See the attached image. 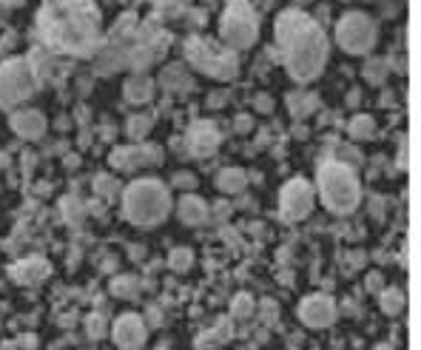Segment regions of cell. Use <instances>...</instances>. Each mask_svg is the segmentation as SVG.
<instances>
[{
    "label": "cell",
    "mask_w": 421,
    "mask_h": 350,
    "mask_svg": "<svg viewBox=\"0 0 421 350\" xmlns=\"http://www.w3.org/2000/svg\"><path fill=\"white\" fill-rule=\"evenodd\" d=\"M37 32L63 54H91L100 40V14L91 0H43Z\"/></svg>",
    "instance_id": "1"
},
{
    "label": "cell",
    "mask_w": 421,
    "mask_h": 350,
    "mask_svg": "<svg viewBox=\"0 0 421 350\" xmlns=\"http://www.w3.org/2000/svg\"><path fill=\"white\" fill-rule=\"evenodd\" d=\"M276 43L282 49L285 66L296 83L316 80L328 63V37L313 17L296 9L282 12L276 21Z\"/></svg>",
    "instance_id": "2"
},
{
    "label": "cell",
    "mask_w": 421,
    "mask_h": 350,
    "mask_svg": "<svg viewBox=\"0 0 421 350\" xmlns=\"http://www.w3.org/2000/svg\"><path fill=\"white\" fill-rule=\"evenodd\" d=\"M168 211L171 197L160 180H137L123 191V213L134 225H160Z\"/></svg>",
    "instance_id": "3"
},
{
    "label": "cell",
    "mask_w": 421,
    "mask_h": 350,
    "mask_svg": "<svg viewBox=\"0 0 421 350\" xmlns=\"http://www.w3.org/2000/svg\"><path fill=\"white\" fill-rule=\"evenodd\" d=\"M319 194H322V202L333 213H339V217L356 211V205L361 202L359 177L344 163H328L319 168Z\"/></svg>",
    "instance_id": "4"
},
{
    "label": "cell",
    "mask_w": 421,
    "mask_h": 350,
    "mask_svg": "<svg viewBox=\"0 0 421 350\" xmlns=\"http://www.w3.org/2000/svg\"><path fill=\"white\" fill-rule=\"evenodd\" d=\"M185 54H188L191 66L208 77H217V80H231V77H237L239 60H237V51L228 46L205 40V37H191L185 46Z\"/></svg>",
    "instance_id": "5"
},
{
    "label": "cell",
    "mask_w": 421,
    "mask_h": 350,
    "mask_svg": "<svg viewBox=\"0 0 421 350\" xmlns=\"http://www.w3.org/2000/svg\"><path fill=\"white\" fill-rule=\"evenodd\" d=\"M256 34H259V26H256V14L254 9L245 3V0H231L222 14V40L228 49L234 51H245L256 43Z\"/></svg>",
    "instance_id": "6"
},
{
    "label": "cell",
    "mask_w": 421,
    "mask_h": 350,
    "mask_svg": "<svg viewBox=\"0 0 421 350\" xmlns=\"http://www.w3.org/2000/svg\"><path fill=\"white\" fill-rule=\"evenodd\" d=\"M34 89H37V74L29 60L14 57V60H6L0 66V108L29 100Z\"/></svg>",
    "instance_id": "7"
},
{
    "label": "cell",
    "mask_w": 421,
    "mask_h": 350,
    "mask_svg": "<svg viewBox=\"0 0 421 350\" xmlns=\"http://www.w3.org/2000/svg\"><path fill=\"white\" fill-rule=\"evenodd\" d=\"M336 40L348 54H368L376 43V23L361 12H348L336 26Z\"/></svg>",
    "instance_id": "8"
},
{
    "label": "cell",
    "mask_w": 421,
    "mask_h": 350,
    "mask_svg": "<svg viewBox=\"0 0 421 350\" xmlns=\"http://www.w3.org/2000/svg\"><path fill=\"white\" fill-rule=\"evenodd\" d=\"M313 200H316V194H313V185L308 180H291L288 185L282 188L279 194V213H282V220L285 222H299L304 220L311 213L313 208Z\"/></svg>",
    "instance_id": "9"
},
{
    "label": "cell",
    "mask_w": 421,
    "mask_h": 350,
    "mask_svg": "<svg viewBox=\"0 0 421 350\" xmlns=\"http://www.w3.org/2000/svg\"><path fill=\"white\" fill-rule=\"evenodd\" d=\"M299 319L308 325V327H328L333 325L336 319V305L330 296H324V294H316V296H308L302 305H299Z\"/></svg>",
    "instance_id": "10"
},
{
    "label": "cell",
    "mask_w": 421,
    "mask_h": 350,
    "mask_svg": "<svg viewBox=\"0 0 421 350\" xmlns=\"http://www.w3.org/2000/svg\"><path fill=\"white\" fill-rule=\"evenodd\" d=\"M148 163H160V148L154 145H125V148H114L111 151V165L117 171H137L140 165Z\"/></svg>",
    "instance_id": "11"
},
{
    "label": "cell",
    "mask_w": 421,
    "mask_h": 350,
    "mask_svg": "<svg viewBox=\"0 0 421 350\" xmlns=\"http://www.w3.org/2000/svg\"><path fill=\"white\" fill-rule=\"evenodd\" d=\"M114 342L123 350H137L145 342V322L137 314H123L114 322Z\"/></svg>",
    "instance_id": "12"
},
{
    "label": "cell",
    "mask_w": 421,
    "mask_h": 350,
    "mask_svg": "<svg viewBox=\"0 0 421 350\" xmlns=\"http://www.w3.org/2000/svg\"><path fill=\"white\" fill-rule=\"evenodd\" d=\"M219 131L210 126V123H197L191 126L188 131V148L191 154H197V157H208V154H214L219 148Z\"/></svg>",
    "instance_id": "13"
},
{
    "label": "cell",
    "mask_w": 421,
    "mask_h": 350,
    "mask_svg": "<svg viewBox=\"0 0 421 350\" xmlns=\"http://www.w3.org/2000/svg\"><path fill=\"white\" fill-rule=\"evenodd\" d=\"M12 128L21 134L23 140H37L46 134V117L37 111V108H23V111H14L12 114Z\"/></svg>",
    "instance_id": "14"
},
{
    "label": "cell",
    "mask_w": 421,
    "mask_h": 350,
    "mask_svg": "<svg viewBox=\"0 0 421 350\" xmlns=\"http://www.w3.org/2000/svg\"><path fill=\"white\" fill-rule=\"evenodd\" d=\"M49 274H51V268H49V262L40 259V257H29V259H23V262L12 265V279H14L17 285H40Z\"/></svg>",
    "instance_id": "15"
},
{
    "label": "cell",
    "mask_w": 421,
    "mask_h": 350,
    "mask_svg": "<svg viewBox=\"0 0 421 350\" xmlns=\"http://www.w3.org/2000/svg\"><path fill=\"white\" fill-rule=\"evenodd\" d=\"M123 94H125V100L134 103V106H143L148 103L151 97H154V80L145 74H131L125 86H123Z\"/></svg>",
    "instance_id": "16"
},
{
    "label": "cell",
    "mask_w": 421,
    "mask_h": 350,
    "mask_svg": "<svg viewBox=\"0 0 421 350\" xmlns=\"http://www.w3.org/2000/svg\"><path fill=\"white\" fill-rule=\"evenodd\" d=\"M177 213H180V220L188 222V225H202L208 220V205H205V200L194 197V194H188V197L180 200Z\"/></svg>",
    "instance_id": "17"
},
{
    "label": "cell",
    "mask_w": 421,
    "mask_h": 350,
    "mask_svg": "<svg viewBox=\"0 0 421 350\" xmlns=\"http://www.w3.org/2000/svg\"><path fill=\"white\" fill-rule=\"evenodd\" d=\"M245 183H248V177H245V171H239V168H225V171H219V177H217V188L225 191V194H239L245 188Z\"/></svg>",
    "instance_id": "18"
},
{
    "label": "cell",
    "mask_w": 421,
    "mask_h": 350,
    "mask_svg": "<svg viewBox=\"0 0 421 350\" xmlns=\"http://www.w3.org/2000/svg\"><path fill=\"white\" fill-rule=\"evenodd\" d=\"M151 126H154V117H151V114H131L128 123H125V134L134 143H140L145 134L151 131Z\"/></svg>",
    "instance_id": "19"
},
{
    "label": "cell",
    "mask_w": 421,
    "mask_h": 350,
    "mask_svg": "<svg viewBox=\"0 0 421 350\" xmlns=\"http://www.w3.org/2000/svg\"><path fill=\"white\" fill-rule=\"evenodd\" d=\"M373 134H376L373 117H368V114H356L353 120H350V137H353V140H373Z\"/></svg>",
    "instance_id": "20"
},
{
    "label": "cell",
    "mask_w": 421,
    "mask_h": 350,
    "mask_svg": "<svg viewBox=\"0 0 421 350\" xmlns=\"http://www.w3.org/2000/svg\"><path fill=\"white\" fill-rule=\"evenodd\" d=\"M137 290H140V282L134 277L111 279V296H117V299H137Z\"/></svg>",
    "instance_id": "21"
},
{
    "label": "cell",
    "mask_w": 421,
    "mask_h": 350,
    "mask_svg": "<svg viewBox=\"0 0 421 350\" xmlns=\"http://www.w3.org/2000/svg\"><path fill=\"white\" fill-rule=\"evenodd\" d=\"M378 305H381V310H385L387 316H396V314L405 310V294H401L398 288H390V290H385V294L378 296Z\"/></svg>",
    "instance_id": "22"
},
{
    "label": "cell",
    "mask_w": 421,
    "mask_h": 350,
    "mask_svg": "<svg viewBox=\"0 0 421 350\" xmlns=\"http://www.w3.org/2000/svg\"><path fill=\"white\" fill-rule=\"evenodd\" d=\"M168 265L177 270V274H185V270L194 265V254H191L188 248H174L171 250V257H168Z\"/></svg>",
    "instance_id": "23"
},
{
    "label": "cell",
    "mask_w": 421,
    "mask_h": 350,
    "mask_svg": "<svg viewBox=\"0 0 421 350\" xmlns=\"http://www.w3.org/2000/svg\"><path fill=\"white\" fill-rule=\"evenodd\" d=\"M185 83H188V74H185L182 66H171V69H165V74H163V86H165L168 91H174L177 86H185Z\"/></svg>",
    "instance_id": "24"
},
{
    "label": "cell",
    "mask_w": 421,
    "mask_h": 350,
    "mask_svg": "<svg viewBox=\"0 0 421 350\" xmlns=\"http://www.w3.org/2000/svg\"><path fill=\"white\" fill-rule=\"evenodd\" d=\"M231 314H234V319H251L254 316V299L248 294H239L231 305Z\"/></svg>",
    "instance_id": "25"
},
{
    "label": "cell",
    "mask_w": 421,
    "mask_h": 350,
    "mask_svg": "<svg viewBox=\"0 0 421 350\" xmlns=\"http://www.w3.org/2000/svg\"><path fill=\"white\" fill-rule=\"evenodd\" d=\"M86 330H88L91 339L106 336V316H103V314H91V316L86 319Z\"/></svg>",
    "instance_id": "26"
},
{
    "label": "cell",
    "mask_w": 421,
    "mask_h": 350,
    "mask_svg": "<svg viewBox=\"0 0 421 350\" xmlns=\"http://www.w3.org/2000/svg\"><path fill=\"white\" fill-rule=\"evenodd\" d=\"M368 80H373V83H378V80H385V60H373V63H368Z\"/></svg>",
    "instance_id": "27"
},
{
    "label": "cell",
    "mask_w": 421,
    "mask_h": 350,
    "mask_svg": "<svg viewBox=\"0 0 421 350\" xmlns=\"http://www.w3.org/2000/svg\"><path fill=\"white\" fill-rule=\"evenodd\" d=\"M97 194H103V197H114V194H117V180L114 177H97Z\"/></svg>",
    "instance_id": "28"
},
{
    "label": "cell",
    "mask_w": 421,
    "mask_h": 350,
    "mask_svg": "<svg viewBox=\"0 0 421 350\" xmlns=\"http://www.w3.org/2000/svg\"><path fill=\"white\" fill-rule=\"evenodd\" d=\"M174 185H177V188H191V185H194V177H191V174H177V177H174Z\"/></svg>",
    "instance_id": "29"
},
{
    "label": "cell",
    "mask_w": 421,
    "mask_h": 350,
    "mask_svg": "<svg viewBox=\"0 0 421 350\" xmlns=\"http://www.w3.org/2000/svg\"><path fill=\"white\" fill-rule=\"evenodd\" d=\"M368 288L373 290V294H376V290H381V277H378V274H370V277H368Z\"/></svg>",
    "instance_id": "30"
},
{
    "label": "cell",
    "mask_w": 421,
    "mask_h": 350,
    "mask_svg": "<svg viewBox=\"0 0 421 350\" xmlns=\"http://www.w3.org/2000/svg\"><path fill=\"white\" fill-rule=\"evenodd\" d=\"M398 165H401V168H407V140L401 143V148H398Z\"/></svg>",
    "instance_id": "31"
},
{
    "label": "cell",
    "mask_w": 421,
    "mask_h": 350,
    "mask_svg": "<svg viewBox=\"0 0 421 350\" xmlns=\"http://www.w3.org/2000/svg\"><path fill=\"white\" fill-rule=\"evenodd\" d=\"M21 345H23L26 350H34V347H37V342H34V336H23V339H21Z\"/></svg>",
    "instance_id": "32"
},
{
    "label": "cell",
    "mask_w": 421,
    "mask_h": 350,
    "mask_svg": "<svg viewBox=\"0 0 421 350\" xmlns=\"http://www.w3.org/2000/svg\"><path fill=\"white\" fill-rule=\"evenodd\" d=\"M237 128H239V131H248V128H251V120H248V117H239V120H237Z\"/></svg>",
    "instance_id": "33"
},
{
    "label": "cell",
    "mask_w": 421,
    "mask_h": 350,
    "mask_svg": "<svg viewBox=\"0 0 421 350\" xmlns=\"http://www.w3.org/2000/svg\"><path fill=\"white\" fill-rule=\"evenodd\" d=\"M0 6H6V9H14V6H23V0H0Z\"/></svg>",
    "instance_id": "34"
},
{
    "label": "cell",
    "mask_w": 421,
    "mask_h": 350,
    "mask_svg": "<svg viewBox=\"0 0 421 350\" xmlns=\"http://www.w3.org/2000/svg\"><path fill=\"white\" fill-rule=\"evenodd\" d=\"M148 319H151V325H160V314H157V310H148Z\"/></svg>",
    "instance_id": "35"
},
{
    "label": "cell",
    "mask_w": 421,
    "mask_h": 350,
    "mask_svg": "<svg viewBox=\"0 0 421 350\" xmlns=\"http://www.w3.org/2000/svg\"><path fill=\"white\" fill-rule=\"evenodd\" d=\"M256 106H259V108H265V111H267V108H271V100H265V97H259V100H256Z\"/></svg>",
    "instance_id": "36"
},
{
    "label": "cell",
    "mask_w": 421,
    "mask_h": 350,
    "mask_svg": "<svg viewBox=\"0 0 421 350\" xmlns=\"http://www.w3.org/2000/svg\"><path fill=\"white\" fill-rule=\"evenodd\" d=\"M3 350H14V345H3Z\"/></svg>",
    "instance_id": "37"
}]
</instances>
